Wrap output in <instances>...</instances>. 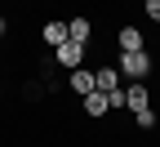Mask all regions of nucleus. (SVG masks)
Wrapping results in <instances>:
<instances>
[{
    "label": "nucleus",
    "instance_id": "8",
    "mask_svg": "<svg viewBox=\"0 0 160 147\" xmlns=\"http://www.w3.org/2000/svg\"><path fill=\"white\" fill-rule=\"evenodd\" d=\"M93 85L102 89V94L120 89V71H116V67H93Z\"/></svg>",
    "mask_w": 160,
    "mask_h": 147
},
{
    "label": "nucleus",
    "instance_id": "9",
    "mask_svg": "<svg viewBox=\"0 0 160 147\" xmlns=\"http://www.w3.org/2000/svg\"><path fill=\"white\" fill-rule=\"evenodd\" d=\"M40 40H45L49 49H58L67 40V23H45V27H40Z\"/></svg>",
    "mask_w": 160,
    "mask_h": 147
},
{
    "label": "nucleus",
    "instance_id": "7",
    "mask_svg": "<svg viewBox=\"0 0 160 147\" xmlns=\"http://www.w3.org/2000/svg\"><path fill=\"white\" fill-rule=\"evenodd\" d=\"M67 40L89 45V40H93V23H89V18H71V23H67Z\"/></svg>",
    "mask_w": 160,
    "mask_h": 147
},
{
    "label": "nucleus",
    "instance_id": "1",
    "mask_svg": "<svg viewBox=\"0 0 160 147\" xmlns=\"http://www.w3.org/2000/svg\"><path fill=\"white\" fill-rule=\"evenodd\" d=\"M116 71L125 76V80H147V76H151V54H147V49H133V54H120V62H116Z\"/></svg>",
    "mask_w": 160,
    "mask_h": 147
},
{
    "label": "nucleus",
    "instance_id": "4",
    "mask_svg": "<svg viewBox=\"0 0 160 147\" xmlns=\"http://www.w3.org/2000/svg\"><path fill=\"white\" fill-rule=\"evenodd\" d=\"M120 54H133V49H147V36L138 31V27H120Z\"/></svg>",
    "mask_w": 160,
    "mask_h": 147
},
{
    "label": "nucleus",
    "instance_id": "11",
    "mask_svg": "<svg viewBox=\"0 0 160 147\" xmlns=\"http://www.w3.org/2000/svg\"><path fill=\"white\" fill-rule=\"evenodd\" d=\"M142 13L151 18V23H160V0H142Z\"/></svg>",
    "mask_w": 160,
    "mask_h": 147
},
{
    "label": "nucleus",
    "instance_id": "5",
    "mask_svg": "<svg viewBox=\"0 0 160 147\" xmlns=\"http://www.w3.org/2000/svg\"><path fill=\"white\" fill-rule=\"evenodd\" d=\"M80 107H85V112H89L93 120L111 112V107H107V94H102V89H93V94H85V98H80Z\"/></svg>",
    "mask_w": 160,
    "mask_h": 147
},
{
    "label": "nucleus",
    "instance_id": "6",
    "mask_svg": "<svg viewBox=\"0 0 160 147\" xmlns=\"http://www.w3.org/2000/svg\"><path fill=\"white\" fill-rule=\"evenodd\" d=\"M67 85H71V89H76L80 98H85V94H93V89H98V85H93V71H85V67H76V71L67 76Z\"/></svg>",
    "mask_w": 160,
    "mask_h": 147
},
{
    "label": "nucleus",
    "instance_id": "12",
    "mask_svg": "<svg viewBox=\"0 0 160 147\" xmlns=\"http://www.w3.org/2000/svg\"><path fill=\"white\" fill-rule=\"evenodd\" d=\"M5 31H9V23H5V13H0V36H5Z\"/></svg>",
    "mask_w": 160,
    "mask_h": 147
},
{
    "label": "nucleus",
    "instance_id": "3",
    "mask_svg": "<svg viewBox=\"0 0 160 147\" xmlns=\"http://www.w3.org/2000/svg\"><path fill=\"white\" fill-rule=\"evenodd\" d=\"M125 107H129V112L151 107V89H147V80H129V85H125Z\"/></svg>",
    "mask_w": 160,
    "mask_h": 147
},
{
    "label": "nucleus",
    "instance_id": "10",
    "mask_svg": "<svg viewBox=\"0 0 160 147\" xmlns=\"http://www.w3.org/2000/svg\"><path fill=\"white\" fill-rule=\"evenodd\" d=\"M133 125H138V129H156V112L151 107H138L133 112Z\"/></svg>",
    "mask_w": 160,
    "mask_h": 147
},
{
    "label": "nucleus",
    "instance_id": "2",
    "mask_svg": "<svg viewBox=\"0 0 160 147\" xmlns=\"http://www.w3.org/2000/svg\"><path fill=\"white\" fill-rule=\"evenodd\" d=\"M85 49L89 45H80V40H62V45L53 49V62L67 67V71H76V67H85Z\"/></svg>",
    "mask_w": 160,
    "mask_h": 147
}]
</instances>
